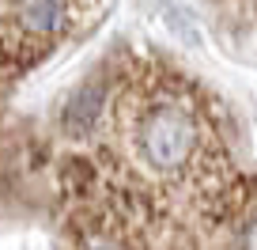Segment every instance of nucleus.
Masks as SVG:
<instances>
[{
  "instance_id": "nucleus-1",
  "label": "nucleus",
  "mask_w": 257,
  "mask_h": 250,
  "mask_svg": "<svg viewBox=\"0 0 257 250\" xmlns=\"http://www.w3.org/2000/svg\"><path fill=\"white\" fill-rule=\"evenodd\" d=\"M76 152L57 171L64 250H257V175L219 140L185 167L140 152L113 80L98 65V106L61 121Z\"/></svg>"
},
{
  "instance_id": "nucleus-2",
  "label": "nucleus",
  "mask_w": 257,
  "mask_h": 250,
  "mask_svg": "<svg viewBox=\"0 0 257 250\" xmlns=\"http://www.w3.org/2000/svg\"><path fill=\"white\" fill-rule=\"evenodd\" d=\"M102 8L106 0H0V88L91 31Z\"/></svg>"
}]
</instances>
